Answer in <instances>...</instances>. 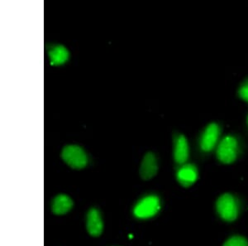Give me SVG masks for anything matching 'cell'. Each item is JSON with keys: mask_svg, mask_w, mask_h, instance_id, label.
Returning <instances> with one entry per match:
<instances>
[{"mask_svg": "<svg viewBox=\"0 0 248 246\" xmlns=\"http://www.w3.org/2000/svg\"><path fill=\"white\" fill-rule=\"evenodd\" d=\"M240 202L231 193H224L216 201V211L221 219L227 222L236 221L240 215Z\"/></svg>", "mask_w": 248, "mask_h": 246, "instance_id": "1", "label": "cell"}, {"mask_svg": "<svg viewBox=\"0 0 248 246\" xmlns=\"http://www.w3.org/2000/svg\"><path fill=\"white\" fill-rule=\"evenodd\" d=\"M240 147L239 140L236 136H225L217 146V160L223 164H233L239 157Z\"/></svg>", "mask_w": 248, "mask_h": 246, "instance_id": "2", "label": "cell"}, {"mask_svg": "<svg viewBox=\"0 0 248 246\" xmlns=\"http://www.w3.org/2000/svg\"><path fill=\"white\" fill-rule=\"evenodd\" d=\"M61 156L63 161L73 169H83L87 166V155L84 149L77 145L65 146Z\"/></svg>", "mask_w": 248, "mask_h": 246, "instance_id": "3", "label": "cell"}, {"mask_svg": "<svg viewBox=\"0 0 248 246\" xmlns=\"http://www.w3.org/2000/svg\"><path fill=\"white\" fill-rule=\"evenodd\" d=\"M161 209V201L158 197L150 195L142 198L134 208V215L140 219L155 216Z\"/></svg>", "mask_w": 248, "mask_h": 246, "instance_id": "4", "label": "cell"}, {"mask_svg": "<svg viewBox=\"0 0 248 246\" xmlns=\"http://www.w3.org/2000/svg\"><path fill=\"white\" fill-rule=\"evenodd\" d=\"M221 129L217 123H211L206 126L201 133L200 139V148L202 152L211 153L218 145Z\"/></svg>", "mask_w": 248, "mask_h": 246, "instance_id": "5", "label": "cell"}, {"mask_svg": "<svg viewBox=\"0 0 248 246\" xmlns=\"http://www.w3.org/2000/svg\"><path fill=\"white\" fill-rule=\"evenodd\" d=\"M173 157L175 164L180 166L186 164L189 159V143L181 133H175L173 138Z\"/></svg>", "mask_w": 248, "mask_h": 246, "instance_id": "6", "label": "cell"}, {"mask_svg": "<svg viewBox=\"0 0 248 246\" xmlns=\"http://www.w3.org/2000/svg\"><path fill=\"white\" fill-rule=\"evenodd\" d=\"M199 178L197 167L194 164L181 165L176 172L178 182L183 187H190L196 182Z\"/></svg>", "mask_w": 248, "mask_h": 246, "instance_id": "7", "label": "cell"}, {"mask_svg": "<svg viewBox=\"0 0 248 246\" xmlns=\"http://www.w3.org/2000/svg\"><path fill=\"white\" fill-rule=\"evenodd\" d=\"M158 173V162L156 156L153 153H147L141 161L139 173L144 181L153 179Z\"/></svg>", "mask_w": 248, "mask_h": 246, "instance_id": "8", "label": "cell"}, {"mask_svg": "<svg viewBox=\"0 0 248 246\" xmlns=\"http://www.w3.org/2000/svg\"><path fill=\"white\" fill-rule=\"evenodd\" d=\"M86 229L88 233L93 237H99L103 233V220L99 211L95 208H92L88 213L86 218Z\"/></svg>", "mask_w": 248, "mask_h": 246, "instance_id": "9", "label": "cell"}, {"mask_svg": "<svg viewBox=\"0 0 248 246\" xmlns=\"http://www.w3.org/2000/svg\"><path fill=\"white\" fill-rule=\"evenodd\" d=\"M73 207V201L65 194H60L54 198L51 202V211L55 215H65Z\"/></svg>", "mask_w": 248, "mask_h": 246, "instance_id": "10", "label": "cell"}, {"mask_svg": "<svg viewBox=\"0 0 248 246\" xmlns=\"http://www.w3.org/2000/svg\"><path fill=\"white\" fill-rule=\"evenodd\" d=\"M48 56L50 58V63L51 66H58L65 64L69 59L70 54L67 49L64 46H54L48 51Z\"/></svg>", "mask_w": 248, "mask_h": 246, "instance_id": "11", "label": "cell"}, {"mask_svg": "<svg viewBox=\"0 0 248 246\" xmlns=\"http://www.w3.org/2000/svg\"><path fill=\"white\" fill-rule=\"evenodd\" d=\"M223 246H248V239L242 235H233L229 238Z\"/></svg>", "mask_w": 248, "mask_h": 246, "instance_id": "12", "label": "cell"}, {"mask_svg": "<svg viewBox=\"0 0 248 246\" xmlns=\"http://www.w3.org/2000/svg\"><path fill=\"white\" fill-rule=\"evenodd\" d=\"M238 96L241 99L248 103V79L246 80L240 85L238 89Z\"/></svg>", "mask_w": 248, "mask_h": 246, "instance_id": "13", "label": "cell"}, {"mask_svg": "<svg viewBox=\"0 0 248 246\" xmlns=\"http://www.w3.org/2000/svg\"></svg>", "mask_w": 248, "mask_h": 246, "instance_id": "14", "label": "cell"}]
</instances>
